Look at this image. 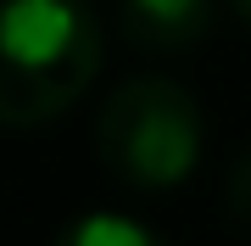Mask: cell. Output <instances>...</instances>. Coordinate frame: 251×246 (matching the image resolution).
Returning a JSON list of instances; mask_svg holds the SVG:
<instances>
[{
  "label": "cell",
  "instance_id": "obj_6",
  "mask_svg": "<svg viewBox=\"0 0 251 246\" xmlns=\"http://www.w3.org/2000/svg\"><path fill=\"white\" fill-rule=\"evenodd\" d=\"M229 6H234V11H240V17L251 23V0H229Z\"/></svg>",
  "mask_w": 251,
  "mask_h": 246
},
{
  "label": "cell",
  "instance_id": "obj_3",
  "mask_svg": "<svg viewBox=\"0 0 251 246\" xmlns=\"http://www.w3.org/2000/svg\"><path fill=\"white\" fill-rule=\"evenodd\" d=\"M117 23H123L128 45L184 56L212 34V0H123Z\"/></svg>",
  "mask_w": 251,
  "mask_h": 246
},
{
  "label": "cell",
  "instance_id": "obj_5",
  "mask_svg": "<svg viewBox=\"0 0 251 246\" xmlns=\"http://www.w3.org/2000/svg\"><path fill=\"white\" fill-rule=\"evenodd\" d=\"M229 207L240 213V219H251V151L234 163V173H229Z\"/></svg>",
  "mask_w": 251,
  "mask_h": 246
},
{
  "label": "cell",
  "instance_id": "obj_1",
  "mask_svg": "<svg viewBox=\"0 0 251 246\" xmlns=\"http://www.w3.org/2000/svg\"><path fill=\"white\" fill-rule=\"evenodd\" d=\"M100 73V28L78 0H0V123L39 129Z\"/></svg>",
  "mask_w": 251,
  "mask_h": 246
},
{
  "label": "cell",
  "instance_id": "obj_2",
  "mask_svg": "<svg viewBox=\"0 0 251 246\" xmlns=\"http://www.w3.org/2000/svg\"><path fill=\"white\" fill-rule=\"evenodd\" d=\"M100 163L134 191H179L201 163L206 112L179 79H123L95 123Z\"/></svg>",
  "mask_w": 251,
  "mask_h": 246
},
{
  "label": "cell",
  "instance_id": "obj_4",
  "mask_svg": "<svg viewBox=\"0 0 251 246\" xmlns=\"http://www.w3.org/2000/svg\"><path fill=\"white\" fill-rule=\"evenodd\" d=\"M56 246H168V241L128 213H84L56 235Z\"/></svg>",
  "mask_w": 251,
  "mask_h": 246
}]
</instances>
